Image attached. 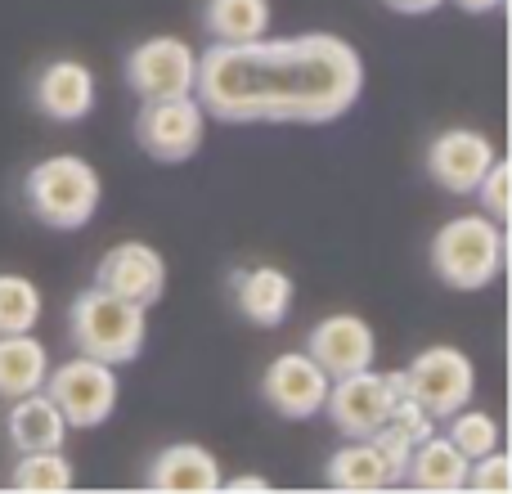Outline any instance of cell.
<instances>
[{
  "label": "cell",
  "instance_id": "1",
  "mask_svg": "<svg viewBox=\"0 0 512 494\" xmlns=\"http://www.w3.org/2000/svg\"><path fill=\"white\" fill-rule=\"evenodd\" d=\"M364 59L346 36H256L198 54V104L230 126H324L360 104Z\"/></svg>",
  "mask_w": 512,
  "mask_h": 494
},
{
  "label": "cell",
  "instance_id": "2",
  "mask_svg": "<svg viewBox=\"0 0 512 494\" xmlns=\"http://www.w3.org/2000/svg\"><path fill=\"white\" fill-rule=\"evenodd\" d=\"M68 337L77 346V355H90V360H104L113 369H122V364L140 360L144 342H149V310L95 283V288L72 297Z\"/></svg>",
  "mask_w": 512,
  "mask_h": 494
},
{
  "label": "cell",
  "instance_id": "3",
  "mask_svg": "<svg viewBox=\"0 0 512 494\" xmlns=\"http://www.w3.org/2000/svg\"><path fill=\"white\" fill-rule=\"evenodd\" d=\"M23 198L45 230H81L104 203V180L77 153H54L23 176Z\"/></svg>",
  "mask_w": 512,
  "mask_h": 494
},
{
  "label": "cell",
  "instance_id": "4",
  "mask_svg": "<svg viewBox=\"0 0 512 494\" xmlns=\"http://www.w3.org/2000/svg\"><path fill=\"white\" fill-rule=\"evenodd\" d=\"M504 221L477 212L454 216L432 239V274L454 292H481L504 274Z\"/></svg>",
  "mask_w": 512,
  "mask_h": 494
},
{
  "label": "cell",
  "instance_id": "5",
  "mask_svg": "<svg viewBox=\"0 0 512 494\" xmlns=\"http://www.w3.org/2000/svg\"><path fill=\"white\" fill-rule=\"evenodd\" d=\"M41 391L59 405L68 427L95 432L117 409V369L104 360H90V355H72V360H63V364H50Z\"/></svg>",
  "mask_w": 512,
  "mask_h": 494
},
{
  "label": "cell",
  "instance_id": "6",
  "mask_svg": "<svg viewBox=\"0 0 512 494\" xmlns=\"http://www.w3.org/2000/svg\"><path fill=\"white\" fill-rule=\"evenodd\" d=\"M207 140V108L198 95L176 99H140L135 113V144L162 167H180L189 162Z\"/></svg>",
  "mask_w": 512,
  "mask_h": 494
},
{
  "label": "cell",
  "instance_id": "7",
  "mask_svg": "<svg viewBox=\"0 0 512 494\" xmlns=\"http://www.w3.org/2000/svg\"><path fill=\"white\" fill-rule=\"evenodd\" d=\"M400 373H405V396H414L436 423H445L454 409L472 405L477 396V364L459 346H427Z\"/></svg>",
  "mask_w": 512,
  "mask_h": 494
},
{
  "label": "cell",
  "instance_id": "8",
  "mask_svg": "<svg viewBox=\"0 0 512 494\" xmlns=\"http://www.w3.org/2000/svg\"><path fill=\"white\" fill-rule=\"evenodd\" d=\"M126 86L140 99H176L194 95L198 86V50L180 36H149L126 54Z\"/></svg>",
  "mask_w": 512,
  "mask_h": 494
},
{
  "label": "cell",
  "instance_id": "9",
  "mask_svg": "<svg viewBox=\"0 0 512 494\" xmlns=\"http://www.w3.org/2000/svg\"><path fill=\"white\" fill-rule=\"evenodd\" d=\"M391 405H396V387H391L387 373L360 369V373H346V378H333L324 414L333 418V427L346 441H369L373 432L387 427Z\"/></svg>",
  "mask_w": 512,
  "mask_h": 494
},
{
  "label": "cell",
  "instance_id": "10",
  "mask_svg": "<svg viewBox=\"0 0 512 494\" xmlns=\"http://www.w3.org/2000/svg\"><path fill=\"white\" fill-rule=\"evenodd\" d=\"M328 387H333V378H328V373L319 369L306 351L274 355V360L265 364V373H261L265 405H270L279 418H288V423H306V418L324 414Z\"/></svg>",
  "mask_w": 512,
  "mask_h": 494
},
{
  "label": "cell",
  "instance_id": "11",
  "mask_svg": "<svg viewBox=\"0 0 512 494\" xmlns=\"http://www.w3.org/2000/svg\"><path fill=\"white\" fill-rule=\"evenodd\" d=\"M495 158L499 153H495V144H490V135L454 126V131H441L427 144V176H432V185H441L445 194L468 198L472 189L481 185V176L490 171Z\"/></svg>",
  "mask_w": 512,
  "mask_h": 494
},
{
  "label": "cell",
  "instance_id": "12",
  "mask_svg": "<svg viewBox=\"0 0 512 494\" xmlns=\"http://www.w3.org/2000/svg\"><path fill=\"white\" fill-rule=\"evenodd\" d=\"M306 355L328 373V378H346V373L373 369L378 333L369 328V319L351 315V310H337V315L319 319V324L306 333Z\"/></svg>",
  "mask_w": 512,
  "mask_h": 494
},
{
  "label": "cell",
  "instance_id": "13",
  "mask_svg": "<svg viewBox=\"0 0 512 494\" xmlns=\"http://www.w3.org/2000/svg\"><path fill=\"white\" fill-rule=\"evenodd\" d=\"M95 283L117 292V297L135 301V306L153 310L162 301V292H167V261L149 243H117L99 256Z\"/></svg>",
  "mask_w": 512,
  "mask_h": 494
},
{
  "label": "cell",
  "instance_id": "14",
  "mask_svg": "<svg viewBox=\"0 0 512 494\" xmlns=\"http://www.w3.org/2000/svg\"><path fill=\"white\" fill-rule=\"evenodd\" d=\"M32 104L41 117L50 122H81V117L95 113V72L86 68L81 59H54L36 72L32 86Z\"/></svg>",
  "mask_w": 512,
  "mask_h": 494
},
{
  "label": "cell",
  "instance_id": "15",
  "mask_svg": "<svg viewBox=\"0 0 512 494\" xmlns=\"http://www.w3.org/2000/svg\"><path fill=\"white\" fill-rule=\"evenodd\" d=\"M221 463L207 445H167L144 472V486L158 494H216L221 490Z\"/></svg>",
  "mask_w": 512,
  "mask_h": 494
},
{
  "label": "cell",
  "instance_id": "16",
  "mask_svg": "<svg viewBox=\"0 0 512 494\" xmlns=\"http://www.w3.org/2000/svg\"><path fill=\"white\" fill-rule=\"evenodd\" d=\"M468 468H472L468 454H459V445L450 436L432 432L427 441L414 445L400 486L423 490V494H459V490H468Z\"/></svg>",
  "mask_w": 512,
  "mask_h": 494
},
{
  "label": "cell",
  "instance_id": "17",
  "mask_svg": "<svg viewBox=\"0 0 512 494\" xmlns=\"http://www.w3.org/2000/svg\"><path fill=\"white\" fill-rule=\"evenodd\" d=\"M5 432H9V445H14L18 454H45V450H63L72 427L45 391H27V396L9 400Z\"/></svg>",
  "mask_w": 512,
  "mask_h": 494
},
{
  "label": "cell",
  "instance_id": "18",
  "mask_svg": "<svg viewBox=\"0 0 512 494\" xmlns=\"http://www.w3.org/2000/svg\"><path fill=\"white\" fill-rule=\"evenodd\" d=\"M292 297L297 288L279 265H252V270L234 274V301L252 328H279L292 310Z\"/></svg>",
  "mask_w": 512,
  "mask_h": 494
},
{
  "label": "cell",
  "instance_id": "19",
  "mask_svg": "<svg viewBox=\"0 0 512 494\" xmlns=\"http://www.w3.org/2000/svg\"><path fill=\"white\" fill-rule=\"evenodd\" d=\"M50 351L32 333H0V400H18L45 387Z\"/></svg>",
  "mask_w": 512,
  "mask_h": 494
},
{
  "label": "cell",
  "instance_id": "20",
  "mask_svg": "<svg viewBox=\"0 0 512 494\" xmlns=\"http://www.w3.org/2000/svg\"><path fill=\"white\" fill-rule=\"evenodd\" d=\"M324 481L333 490H342V494H373V490H391V486H396L387 459L378 454V445H373V441L342 445V450L328 459Z\"/></svg>",
  "mask_w": 512,
  "mask_h": 494
},
{
  "label": "cell",
  "instance_id": "21",
  "mask_svg": "<svg viewBox=\"0 0 512 494\" xmlns=\"http://www.w3.org/2000/svg\"><path fill=\"white\" fill-rule=\"evenodd\" d=\"M203 27L212 41H256L270 32V0H207Z\"/></svg>",
  "mask_w": 512,
  "mask_h": 494
},
{
  "label": "cell",
  "instance_id": "22",
  "mask_svg": "<svg viewBox=\"0 0 512 494\" xmlns=\"http://www.w3.org/2000/svg\"><path fill=\"white\" fill-rule=\"evenodd\" d=\"M77 481V468L63 459V450L45 454H18V463L9 468V486L23 494H63Z\"/></svg>",
  "mask_w": 512,
  "mask_h": 494
},
{
  "label": "cell",
  "instance_id": "23",
  "mask_svg": "<svg viewBox=\"0 0 512 494\" xmlns=\"http://www.w3.org/2000/svg\"><path fill=\"white\" fill-rule=\"evenodd\" d=\"M45 315V297L27 274H0V333H32Z\"/></svg>",
  "mask_w": 512,
  "mask_h": 494
},
{
  "label": "cell",
  "instance_id": "24",
  "mask_svg": "<svg viewBox=\"0 0 512 494\" xmlns=\"http://www.w3.org/2000/svg\"><path fill=\"white\" fill-rule=\"evenodd\" d=\"M450 441L459 445V454H468V459H481V454H490V450H499V423L490 414H481V409H472V405H463V409H454L450 418Z\"/></svg>",
  "mask_w": 512,
  "mask_h": 494
},
{
  "label": "cell",
  "instance_id": "25",
  "mask_svg": "<svg viewBox=\"0 0 512 494\" xmlns=\"http://www.w3.org/2000/svg\"><path fill=\"white\" fill-rule=\"evenodd\" d=\"M387 427H391V432H400V436H405L409 445H418V441H427V436L436 432V418L427 414V409L418 405L414 396H396V405H391Z\"/></svg>",
  "mask_w": 512,
  "mask_h": 494
},
{
  "label": "cell",
  "instance_id": "26",
  "mask_svg": "<svg viewBox=\"0 0 512 494\" xmlns=\"http://www.w3.org/2000/svg\"><path fill=\"white\" fill-rule=\"evenodd\" d=\"M508 180H512L508 162L495 158V162H490V171L481 176V185L472 189V194H477V203L486 207V216H495V221H508V212H512V203H508Z\"/></svg>",
  "mask_w": 512,
  "mask_h": 494
},
{
  "label": "cell",
  "instance_id": "27",
  "mask_svg": "<svg viewBox=\"0 0 512 494\" xmlns=\"http://www.w3.org/2000/svg\"><path fill=\"white\" fill-rule=\"evenodd\" d=\"M468 490H477V494H504L508 490V454L490 450V454H481V459H472Z\"/></svg>",
  "mask_w": 512,
  "mask_h": 494
},
{
  "label": "cell",
  "instance_id": "28",
  "mask_svg": "<svg viewBox=\"0 0 512 494\" xmlns=\"http://www.w3.org/2000/svg\"><path fill=\"white\" fill-rule=\"evenodd\" d=\"M369 441L378 445V454H382V459H387L391 477H396V486H400V477H405V463H409V454H414V445H409L400 432H391V427H382V432H373Z\"/></svg>",
  "mask_w": 512,
  "mask_h": 494
},
{
  "label": "cell",
  "instance_id": "29",
  "mask_svg": "<svg viewBox=\"0 0 512 494\" xmlns=\"http://www.w3.org/2000/svg\"><path fill=\"white\" fill-rule=\"evenodd\" d=\"M221 490H234V494H252V490H270V481L256 477V472H243V477H221Z\"/></svg>",
  "mask_w": 512,
  "mask_h": 494
},
{
  "label": "cell",
  "instance_id": "30",
  "mask_svg": "<svg viewBox=\"0 0 512 494\" xmlns=\"http://www.w3.org/2000/svg\"><path fill=\"white\" fill-rule=\"evenodd\" d=\"M387 9H396V14H432V9H441L445 0H382Z\"/></svg>",
  "mask_w": 512,
  "mask_h": 494
},
{
  "label": "cell",
  "instance_id": "31",
  "mask_svg": "<svg viewBox=\"0 0 512 494\" xmlns=\"http://www.w3.org/2000/svg\"><path fill=\"white\" fill-rule=\"evenodd\" d=\"M454 5H459L463 14H495L504 0H454Z\"/></svg>",
  "mask_w": 512,
  "mask_h": 494
}]
</instances>
